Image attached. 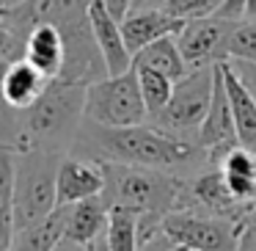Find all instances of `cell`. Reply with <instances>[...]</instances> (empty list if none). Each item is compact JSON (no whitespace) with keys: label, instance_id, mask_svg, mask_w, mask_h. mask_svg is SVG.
<instances>
[{"label":"cell","instance_id":"obj_11","mask_svg":"<svg viewBox=\"0 0 256 251\" xmlns=\"http://www.w3.org/2000/svg\"><path fill=\"white\" fill-rule=\"evenodd\" d=\"M61 34H64V45H66V56H64V69L58 78L83 83V86L105 78L108 67H105V58H102V50L96 47L94 34H91L88 17L80 20V23L64 25Z\"/></svg>","mask_w":256,"mask_h":251},{"label":"cell","instance_id":"obj_3","mask_svg":"<svg viewBox=\"0 0 256 251\" xmlns=\"http://www.w3.org/2000/svg\"><path fill=\"white\" fill-rule=\"evenodd\" d=\"M105 196L108 204H127L140 212H168L188 207V179L168 168L124 166L105 163Z\"/></svg>","mask_w":256,"mask_h":251},{"label":"cell","instance_id":"obj_10","mask_svg":"<svg viewBox=\"0 0 256 251\" xmlns=\"http://www.w3.org/2000/svg\"><path fill=\"white\" fill-rule=\"evenodd\" d=\"M108 210L105 196H88L66 204V226L58 248H108Z\"/></svg>","mask_w":256,"mask_h":251},{"label":"cell","instance_id":"obj_8","mask_svg":"<svg viewBox=\"0 0 256 251\" xmlns=\"http://www.w3.org/2000/svg\"><path fill=\"white\" fill-rule=\"evenodd\" d=\"M234 20L218 17H196L188 20L182 25V31L176 34V45L182 50V58L190 69L196 67H212V64L228 61V36H232Z\"/></svg>","mask_w":256,"mask_h":251},{"label":"cell","instance_id":"obj_36","mask_svg":"<svg viewBox=\"0 0 256 251\" xmlns=\"http://www.w3.org/2000/svg\"><path fill=\"white\" fill-rule=\"evenodd\" d=\"M3 6H6V0H0V9H3Z\"/></svg>","mask_w":256,"mask_h":251},{"label":"cell","instance_id":"obj_16","mask_svg":"<svg viewBox=\"0 0 256 251\" xmlns=\"http://www.w3.org/2000/svg\"><path fill=\"white\" fill-rule=\"evenodd\" d=\"M64 56H66V45H64V34L58 25L42 23L25 39V61H30L44 78H58L64 69Z\"/></svg>","mask_w":256,"mask_h":251},{"label":"cell","instance_id":"obj_28","mask_svg":"<svg viewBox=\"0 0 256 251\" xmlns=\"http://www.w3.org/2000/svg\"><path fill=\"white\" fill-rule=\"evenodd\" d=\"M234 72L240 75V80H242L245 86H248V91L254 94L256 100V64H248V61H232Z\"/></svg>","mask_w":256,"mask_h":251},{"label":"cell","instance_id":"obj_33","mask_svg":"<svg viewBox=\"0 0 256 251\" xmlns=\"http://www.w3.org/2000/svg\"><path fill=\"white\" fill-rule=\"evenodd\" d=\"M8 64H12V61H6V58H0V80H3V75H6Z\"/></svg>","mask_w":256,"mask_h":251},{"label":"cell","instance_id":"obj_9","mask_svg":"<svg viewBox=\"0 0 256 251\" xmlns=\"http://www.w3.org/2000/svg\"><path fill=\"white\" fill-rule=\"evenodd\" d=\"M223 64V61H220ZM215 64V86H212V102L204 122L198 127V144L206 152V166H218L220 157L232 149L237 141V127H234V113L228 102L226 80H223V67Z\"/></svg>","mask_w":256,"mask_h":251},{"label":"cell","instance_id":"obj_24","mask_svg":"<svg viewBox=\"0 0 256 251\" xmlns=\"http://www.w3.org/2000/svg\"><path fill=\"white\" fill-rule=\"evenodd\" d=\"M226 53H228V61L256 64V23H250V20H234Z\"/></svg>","mask_w":256,"mask_h":251},{"label":"cell","instance_id":"obj_14","mask_svg":"<svg viewBox=\"0 0 256 251\" xmlns=\"http://www.w3.org/2000/svg\"><path fill=\"white\" fill-rule=\"evenodd\" d=\"M88 23H91V34L96 39V47L102 50V58H105L108 75H118V72L132 69V53H130L127 42H124L122 23L108 12L102 0H91Z\"/></svg>","mask_w":256,"mask_h":251},{"label":"cell","instance_id":"obj_13","mask_svg":"<svg viewBox=\"0 0 256 251\" xmlns=\"http://www.w3.org/2000/svg\"><path fill=\"white\" fill-rule=\"evenodd\" d=\"M105 163L88 160L78 155H64L58 166V204H72V201L100 196L105 190Z\"/></svg>","mask_w":256,"mask_h":251},{"label":"cell","instance_id":"obj_32","mask_svg":"<svg viewBox=\"0 0 256 251\" xmlns=\"http://www.w3.org/2000/svg\"><path fill=\"white\" fill-rule=\"evenodd\" d=\"M240 20H250V23H256V0H248L242 9V17Z\"/></svg>","mask_w":256,"mask_h":251},{"label":"cell","instance_id":"obj_34","mask_svg":"<svg viewBox=\"0 0 256 251\" xmlns=\"http://www.w3.org/2000/svg\"><path fill=\"white\" fill-rule=\"evenodd\" d=\"M17 3H22V0H6V6H17ZM3 6V9H6Z\"/></svg>","mask_w":256,"mask_h":251},{"label":"cell","instance_id":"obj_21","mask_svg":"<svg viewBox=\"0 0 256 251\" xmlns=\"http://www.w3.org/2000/svg\"><path fill=\"white\" fill-rule=\"evenodd\" d=\"M132 61L138 64H149V67L160 69V72H166L171 80H179L182 75H188V64H184L182 58V50H179L176 45V34L171 36H162V39L152 42V45H146L144 50L135 53Z\"/></svg>","mask_w":256,"mask_h":251},{"label":"cell","instance_id":"obj_18","mask_svg":"<svg viewBox=\"0 0 256 251\" xmlns=\"http://www.w3.org/2000/svg\"><path fill=\"white\" fill-rule=\"evenodd\" d=\"M220 67H223V80H226L228 102H232V113H234L237 141L256 152V100L248 91V86L240 80V75L234 72L232 61H223Z\"/></svg>","mask_w":256,"mask_h":251},{"label":"cell","instance_id":"obj_4","mask_svg":"<svg viewBox=\"0 0 256 251\" xmlns=\"http://www.w3.org/2000/svg\"><path fill=\"white\" fill-rule=\"evenodd\" d=\"M64 155L50 149L14 152V223L28 229L58 207V166Z\"/></svg>","mask_w":256,"mask_h":251},{"label":"cell","instance_id":"obj_25","mask_svg":"<svg viewBox=\"0 0 256 251\" xmlns=\"http://www.w3.org/2000/svg\"><path fill=\"white\" fill-rule=\"evenodd\" d=\"M223 0H166V12L174 14L176 20L188 23L196 17H210L220 9Z\"/></svg>","mask_w":256,"mask_h":251},{"label":"cell","instance_id":"obj_27","mask_svg":"<svg viewBox=\"0 0 256 251\" xmlns=\"http://www.w3.org/2000/svg\"><path fill=\"white\" fill-rule=\"evenodd\" d=\"M237 234H240V248H256V201L240 221Z\"/></svg>","mask_w":256,"mask_h":251},{"label":"cell","instance_id":"obj_12","mask_svg":"<svg viewBox=\"0 0 256 251\" xmlns=\"http://www.w3.org/2000/svg\"><path fill=\"white\" fill-rule=\"evenodd\" d=\"M88 6L91 0H22L17 6H6L0 12L6 14L12 28L22 39H28V34L42 23H52L58 28L80 23L88 17Z\"/></svg>","mask_w":256,"mask_h":251},{"label":"cell","instance_id":"obj_17","mask_svg":"<svg viewBox=\"0 0 256 251\" xmlns=\"http://www.w3.org/2000/svg\"><path fill=\"white\" fill-rule=\"evenodd\" d=\"M47 83H50V78H44L34 64L25 61V58H17V61L8 64L6 75L0 80V97L12 108L25 111L36 102V97L44 91Z\"/></svg>","mask_w":256,"mask_h":251},{"label":"cell","instance_id":"obj_23","mask_svg":"<svg viewBox=\"0 0 256 251\" xmlns=\"http://www.w3.org/2000/svg\"><path fill=\"white\" fill-rule=\"evenodd\" d=\"M132 69H135V75H138V86H140V94H144L146 111H149V116H152V113H157L168 102V97H171L176 80H171L166 72L149 67V64L132 61Z\"/></svg>","mask_w":256,"mask_h":251},{"label":"cell","instance_id":"obj_20","mask_svg":"<svg viewBox=\"0 0 256 251\" xmlns=\"http://www.w3.org/2000/svg\"><path fill=\"white\" fill-rule=\"evenodd\" d=\"M14 152H0V251L14 248Z\"/></svg>","mask_w":256,"mask_h":251},{"label":"cell","instance_id":"obj_6","mask_svg":"<svg viewBox=\"0 0 256 251\" xmlns=\"http://www.w3.org/2000/svg\"><path fill=\"white\" fill-rule=\"evenodd\" d=\"M86 119L108 127L144 124L149 119L135 69L105 75L86 86Z\"/></svg>","mask_w":256,"mask_h":251},{"label":"cell","instance_id":"obj_29","mask_svg":"<svg viewBox=\"0 0 256 251\" xmlns=\"http://www.w3.org/2000/svg\"><path fill=\"white\" fill-rule=\"evenodd\" d=\"M245 3H248V0H223L220 9H218L215 14H218V17H226V20H240V17H242Z\"/></svg>","mask_w":256,"mask_h":251},{"label":"cell","instance_id":"obj_31","mask_svg":"<svg viewBox=\"0 0 256 251\" xmlns=\"http://www.w3.org/2000/svg\"><path fill=\"white\" fill-rule=\"evenodd\" d=\"M149 9H166V0H132L130 12H149Z\"/></svg>","mask_w":256,"mask_h":251},{"label":"cell","instance_id":"obj_22","mask_svg":"<svg viewBox=\"0 0 256 251\" xmlns=\"http://www.w3.org/2000/svg\"><path fill=\"white\" fill-rule=\"evenodd\" d=\"M138 218L140 210L127 204H110L108 210V251L138 248Z\"/></svg>","mask_w":256,"mask_h":251},{"label":"cell","instance_id":"obj_7","mask_svg":"<svg viewBox=\"0 0 256 251\" xmlns=\"http://www.w3.org/2000/svg\"><path fill=\"white\" fill-rule=\"evenodd\" d=\"M162 232L174 248L190 251H228L240 248L237 223L201 210H168L162 215Z\"/></svg>","mask_w":256,"mask_h":251},{"label":"cell","instance_id":"obj_30","mask_svg":"<svg viewBox=\"0 0 256 251\" xmlns=\"http://www.w3.org/2000/svg\"><path fill=\"white\" fill-rule=\"evenodd\" d=\"M102 3H105V9L118 20V23H122V20L130 14V9H132V0H102Z\"/></svg>","mask_w":256,"mask_h":251},{"label":"cell","instance_id":"obj_26","mask_svg":"<svg viewBox=\"0 0 256 251\" xmlns=\"http://www.w3.org/2000/svg\"><path fill=\"white\" fill-rule=\"evenodd\" d=\"M22 56H25V39L12 28L6 14L0 12V58L17 61V58H22Z\"/></svg>","mask_w":256,"mask_h":251},{"label":"cell","instance_id":"obj_35","mask_svg":"<svg viewBox=\"0 0 256 251\" xmlns=\"http://www.w3.org/2000/svg\"><path fill=\"white\" fill-rule=\"evenodd\" d=\"M3 149H8V146H3V144H0V152H3ZM12 152H14V149H12Z\"/></svg>","mask_w":256,"mask_h":251},{"label":"cell","instance_id":"obj_15","mask_svg":"<svg viewBox=\"0 0 256 251\" xmlns=\"http://www.w3.org/2000/svg\"><path fill=\"white\" fill-rule=\"evenodd\" d=\"M182 20H176L174 14H168L166 9H149V12H130L122 20V31H124V42H127L130 53L144 50L146 45L162 39V36H171L182 31Z\"/></svg>","mask_w":256,"mask_h":251},{"label":"cell","instance_id":"obj_2","mask_svg":"<svg viewBox=\"0 0 256 251\" xmlns=\"http://www.w3.org/2000/svg\"><path fill=\"white\" fill-rule=\"evenodd\" d=\"M86 119V86L52 78L36 102L22 111V149H50L66 155Z\"/></svg>","mask_w":256,"mask_h":251},{"label":"cell","instance_id":"obj_1","mask_svg":"<svg viewBox=\"0 0 256 251\" xmlns=\"http://www.w3.org/2000/svg\"><path fill=\"white\" fill-rule=\"evenodd\" d=\"M78 157H88L96 163H124V166H152V168H182L193 163H206V152L198 141L179 138L162 133L154 124H127L108 127L91 119H83L78 138L72 144Z\"/></svg>","mask_w":256,"mask_h":251},{"label":"cell","instance_id":"obj_5","mask_svg":"<svg viewBox=\"0 0 256 251\" xmlns=\"http://www.w3.org/2000/svg\"><path fill=\"white\" fill-rule=\"evenodd\" d=\"M212 86H215V64L188 69V75H182L174 83L168 102L157 113H152L146 122L162 133L198 141V127L212 102Z\"/></svg>","mask_w":256,"mask_h":251},{"label":"cell","instance_id":"obj_19","mask_svg":"<svg viewBox=\"0 0 256 251\" xmlns=\"http://www.w3.org/2000/svg\"><path fill=\"white\" fill-rule=\"evenodd\" d=\"M66 226V204H58L50 215L28 229H20L14 234V248H34V251H52L58 248Z\"/></svg>","mask_w":256,"mask_h":251}]
</instances>
